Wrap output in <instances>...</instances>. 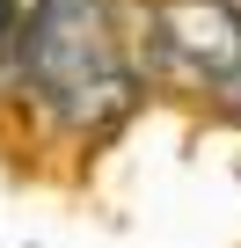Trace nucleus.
<instances>
[{
    "instance_id": "1",
    "label": "nucleus",
    "mask_w": 241,
    "mask_h": 248,
    "mask_svg": "<svg viewBox=\"0 0 241 248\" xmlns=\"http://www.w3.org/2000/svg\"><path fill=\"white\" fill-rule=\"evenodd\" d=\"M22 80L30 95L73 124V132H102L132 109L139 73L117 44V15L110 0H37V15L22 30Z\"/></svg>"
},
{
    "instance_id": "2",
    "label": "nucleus",
    "mask_w": 241,
    "mask_h": 248,
    "mask_svg": "<svg viewBox=\"0 0 241 248\" xmlns=\"http://www.w3.org/2000/svg\"><path fill=\"white\" fill-rule=\"evenodd\" d=\"M154 44L183 80L219 95L226 73L241 66V8H226V0H154Z\"/></svg>"
},
{
    "instance_id": "3",
    "label": "nucleus",
    "mask_w": 241,
    "mask_h": 248,
    "mask_svg": "<svg viewBox=\"0 0 241 248\" xmlns=\"http://www.w3.org/2000/svg\"><path fill=\"white\" fill-rule=\"evenodd\" d=\"M30 15H37V0H0V51H15V44H22Z\"/></svg>"
},
{
    "instance_id": "4",
    "label": "nucleus",
    "mask_w": 241,
    "mask_h": 248,
    "mask_svg": "<svg viewBox=\"0 0 241 248\" xmlns=\"http://www.w3.org/2000/svg\"><path fill=\"white\" fill-rule=\"evenodd\" d=\"M219 102H234V109H241V66L226 73V88H219Z\"/></svg>"
}]
</instances>
